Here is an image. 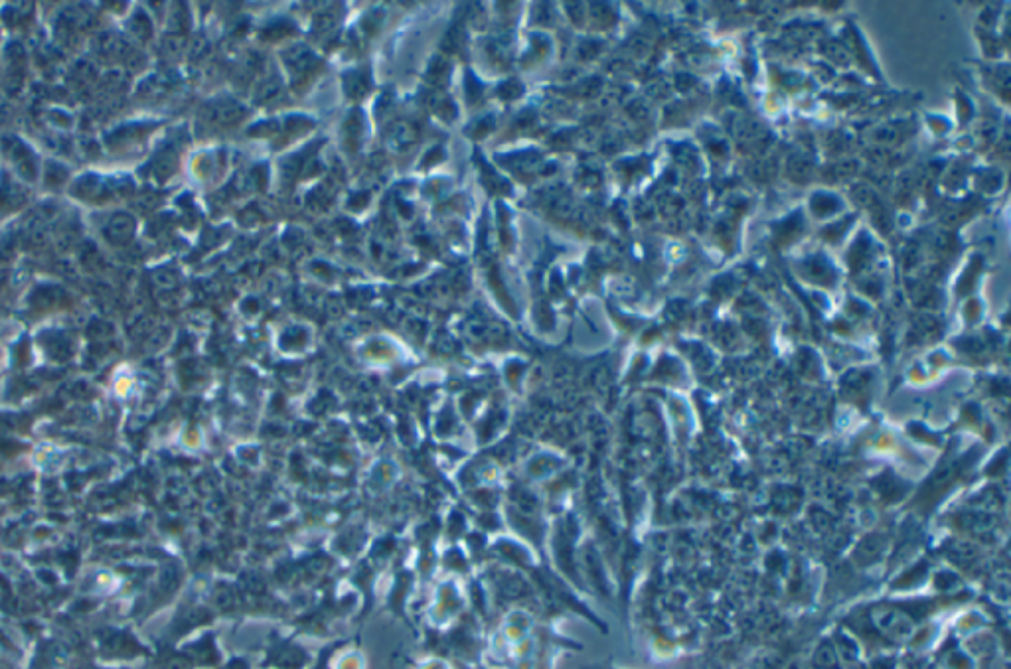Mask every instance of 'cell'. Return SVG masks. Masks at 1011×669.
Returning <instances> with one entry per match:
<instances>
[{"mask_svg": "<svg viewBox=\"0 0 1011 669\" xmlns=\"http://www.w3.org/2000/svg\"><path fill=\"white\" fill-rule=\"evenodd\" d=\"M107 233H109V239H113V241H117V243H125V241H129V239L133 237V233H135V222H133V218H131V216L119 214V216H115V218L109 222V229H107Z\"/></svg>", "mask_w": 1011, "mask_h": 669, "instance_id": "6da1fadb", "label": "cell"}]
</instances>
